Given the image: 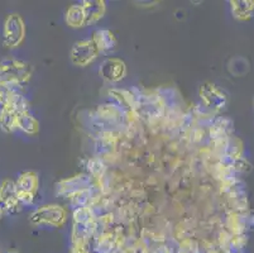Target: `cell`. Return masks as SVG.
I'll return each instance as SVG.
<instances>
[{
  "mask_svg": "<svg viewBox=\"0 0 254 253\" xmlns=\"http://www.w3.org/2000/svg\"><path fill=\"white\" fill-rule=\"evenodd\" d=\"M11 89L0 87V115H3L6 110H9V99H10Z\"/></svg>",
  "mask_w": 254,
  "mask_h": 253,
  "instance_id": "cell-23",
  "label": "cell"
},
{
  "mask_svg": "<svg viewBox=\"0 0 254 253\" xmlns=\"http://www.w3.org/2000/svg\"><path fill=\"white\" fill-rule=\"evenodd\" d=\"M8 253H15V252H8Z\"/></svg>",
  "mask_w": 254,
  "mask_h": 253,
  "instance_id": "cell-29",
  "label": "cell"
},
{
  "mask_svg": "<svg viewBox=\"0 0 254 253\" xmlns=\"http://www.w3.org/2000/svg\"><path fill=\"white\" fill-rule=\"evenodd\" d=\"M17 129L27 136H37L41 129V124L31 111H27V113L18 114Z\"/></svg>",
  "mask_w": 254,
  "mask_h": 253,
  "instance_id": "cell-17",
  "label": "cell"
},
{
  "mask_svg": "<svg viewBox=\"0 0 254 253\" xmlns=\"http://www.w3.org/2000/svg\"><path fill=\"white\" fill-rule=\"evenodd\" d=\"M233 18L240 22L249 20L254 14V0H232L229 1Z\"/></svg>",
  "mask_w": 254,
  "mask_h": 253,
  "instance_id": "cell-16",
  "label": "cell"
},
{
  "mask_svg": "<svg viewBox=\"0 0 254 253\" xmlns=\"http://www.w3.org/2000/svg\"><path fill=\"white\" fill-rule=\"evenodd\" d=\"M18 114L11 109L6 110L3 115H0V129L5 133H13L17 129Z\"/></svg>",
  "mask_w": 254,
  "mask_h": 253,
  "instance_id": "cell-21",
  "label": "cell"
},
{
  "mask_svg": "<svg viewBox=\"0 0 254 253\" xmlns=\"http://www.w3.org/2000/svg\"><path fill=\"white\" fill-rule=\"evenodd\" d=\"M80 4L84 9L86 27L103 19L106 13V1L104 0H82Z\"/></svg>",
  "mask_w": 254,
  "mask_h": 253,
  "instance_id": "cell-13",
  "label": "cell"
},
{
  "mask_svg": "<svg viewBox=\"0 0 254 253\" xmlns=\"http://www.w3.org/2000/svg\"><path fill=\"white\" fill-rule=\"evenodd\" d=\"M98 231V223L92 222L87 224H80V223H72L70 234V247L71 253L89 251L91 241L95 237Z\"/></svg>",
  "mask_w": 254,
  "mask_h": 253,
  "instance_id": "cell-4",
  "label": "cell"
},
{
  "mask_svg": "<svg viewBox=\"0 0 254 253\" xmlns=\"http://www.w3.org/2000/svg\"><path fill=\"white\" fill-rule=\"evenodd\" d=\"M100 56L98 47L91 38L76 42L70 51V60L77 67H87L98 60Z\"/></svg>",
  "mask_w": 254,
  "mask_h": 253,
  "instance_id": "cell-7",
  "label": "cell"
},
{
  "mask_svg": "<svg viewBox=\"0 0 254 253\" xmlns=\"http://www.w3.org/2000/svg\"><path fill=\"white\" fill-rule=\"evenodd\" d=\"M202 253H219V252H218V251L211 250V248H210V250H206V251H205V252H202Z\"/></svg>",
  "mask_w": 254,
  "mask_h": 253,
  "instance_id": "cell-26",
  "label": "cell"
},
{
  "mask_svg": "<svg viewBox=\"0 0 254 253\" xmlns=\"http://www.w3.org/2000/svg\"><path fill=\"white\" fill-rule=\"evenodd\" d=\"M18 198L22 206L34 203L39 189V176L36 171H24L15 180Z\"/></svg>",
  "mask_w": 254,
  "mask_h": 253,
  "instance_id": "cell-5",
  "label": "cell"
},
{
  "mask_svg": "<svg viewBox=\"0 0 254 253\" xmlns=\"http://www.w3.org/2000/svg\"><path fill=\"white\" fill-rule=\"evenodd\" d=\"M98 219L95 209L90 206H84L72 210V223H80V224H87V223L95 222Z\"/></svg>",
  "mask_w": 254,
  "mask_h": 253,
  "instance_id": "cell-20",
  "label": "cell"
},
{
  "mask_svg": "<svg viewBox=\"0 0 254 253\" xmlns=\"http://www.w3.org/2000/svg\"><path fill=\"white\" fill-rule=\"evenodd\" d=\"M4 214H5V212H4V209H3V208H1V205H0V220L3 219Z\"/></svg>",
  "mask_w": 254,
  "mask_h": 253,
  "instance_id": "cell-25",
  "label": "cell"
},
{
  "mask_svg": "<svg viewBox=\"0 0 254 253\" xmlns=\"http://www.w3.org/2000/svg\"><path fill=\"white\" fill-rule=\"evenodd\" d=\"M127 74V64L118 57H108L99 67V76L108 84H118L123 81Z\"/></svg>",
  "mask_w": 254,
  "mask_h": 253,
  "instance_id": "cell-9",
  "label": "cell"
},
{
  "mask_svg": "<svg viewBox=\"0 0 254 253\" xmlns=\"http://www.w3.org/2000/svg\"><path fill=\"white\" fill-rule=\"evenodd\" d=\"M198 97L205 108L219 115L228 105V96L215 84L204 83L198 87Z\"/></svg>",
  "mask_w": 254,
  "mask_h": 253,
  "instance_id": "cell-6",
  "label": "cell"
},
{
  "mask_svg": "<svg viewBox=\"0 0 254 253\" xmlns=\"http://www.w3.org/2000/svg\"><path fill=\"white\" fill-rule=\"evenodd\" d=\"M77 253H94V252H90V251H82V252H77Z\"/></svg>",
  "mask_w": 254,
  "mask_h": 253,
  "instance_id": "cell-27",
  "label": "cell"
},
{
  "mask_svg": "<svg viewBox=\"0 0 254 253\" xmlns=\"http://www.w3.org/2000/svg\"><path fill=\"white\" fill-rule=\"evenodd\" d=\"M108 103L113 104L124 113H134L137 105V90H127L112 87L108 90Z\"/></svg>",
  "mask_w": 254,
  "mask_h": 253,
  "instance_id": "cell-11",
  "label": "cell"
},
{
  "mask_svg": "<svg viewBox=\"0 0 254 253\" xmlns=\"http://www.w3.org/2000/svg\"><path fill=\"white\" fill-rule=\"evenodd\" d=\"M33 76V67L29 62L15 57H6L0 61V87L20 90Z\"/></svg>",
  "mask_w": 254,
  "mask_h": 253,
  "instance_id": "cell-1",
  "label": "cell"
},
{
  "mask_svg": "<svg viewBox=\"0 0 254 253\" xmlns=\"http://www.w3.org/2000/svg\"><path fill=\"white\" fill-rule=\"evenodd\" d=\"M86 173H89L94 180L98 181L106 175V172H108V165H106V161L103 157H91L86 164Z\"/></svg>",
  "mask_w": 254,
  "mask_h": 253,
  "instance_id": "cell-19",
  "label": "cell"
},
{
  "mask_svg": "<svg viewBox=\"0 0 254 253\" xmlns=\"http://www.w3.org/2000/svg\"><path fill=\"white\" fill-rule=\"evenodd\" d=\"M232 166L238 175H240V173L251 172L252 169H253V165H252L246 157H240V159L232 160Z\"/></svg>",
  "mask_w": 254,
  "mask_h": 253,
  "instance_id": "cell-22",
  "label": "cell"
},
{
  "mask_svg": "<svg viewBox=\"0 0 254 253\" xmlns=\"http://www.w3.org/2000/svg\"><path fill=\"white\" fill-rule=\"evenodd\" d=\"M0 253H3V251H1V247H0Z\"/></svg>",
  "mask_w": 254,
  "mask_h": 253,
  "instance_id": "cell-28",
  "label": "cell"
},
{
  "mask_svg": "<svg viewBox=\"0 0 254 253\" xmlns=\"http://www.w3.org/2000/svg\"><path fill=\"white\" fill-rule=\"evenodd\" d=\"M68 220V210L60 204H46L36 208L29 215L33 226H51L62 228Z\"/></svg>",
  "mask_w": 254,
  "mask_h": 253,
  "instance_id": "cell-2",
  "label": "cell"
},
{
  "mask_svg": "<svg viewBox=\"0 0 254 253\" xmlns=\"http://www.w3.org/2000/svg\"><path fill=\"white\" fill-rule=\"evenodd\" d=\"M25 23L18 13L8 14L3 24V43L9 50L20 47L25 38Z\"/></svg>",
  "mask_w": 254,
  "mask_h": 253,
  "instance_id": "cell-3",
  "label": "cell"
},
{
  "mask_svg": "<svg viewBox=\"0 0 254 253\" xmlns=\"http://www.w3.org/2000/svg\"><path fill=\"white\" fill-rule=\"evenodd\" d=\"M92 42L95 43L100 53H110L117 48V38L110 29L99 28L91 36Z\"/></svg>",
  "mask_w": 254,
  "mask_h": 253,
  "instance_id": "cell-14",
  "label": "cell"
},
{
  "mask_svg": "<svg viewBox=\"0 0 254 253\" xmlns=\"http://www.w3.org/2000/svg\"><path fill=\"white\" fill-rule=\"evenodd\" d=\"M246 217H247V226H248V231L249 229H253L254 231V209H249L248 212H247Z\"/></svg>",
  "mask_w": 254,
  "mask_h": 253,
  "instance_id": "cell-24",
  "label": "cell"
},
{
  "mask_svg": "<svg viewBox=\"0 0 254 253\" xmlns=\"http://www.w3.org/2000/svg\"><path fill=\"white\" fill-rule=\"evenodd\" d=\"M94 252L115 253L120 251L119 237L112 231H99L94 237Z\"/></svg>",
  "mask_w": 254,
  "mask_h": 253,
  "instance_id": "cell-12",
  "label": "cell"
},
{
  "mask_svg": "<svg viewBox=\"0 0 254 253\" xmlns=\"http://www.w3.org/2000/svg\"><path fill=\"white\" fill-rule=\"evenodd\" d=\"M247 213H228L224 222V229L232 236H242L247 234Z\"/></svg>",
  "mask_w": 254,
  "mask_h": 253,
  "instance_id": "cell-15",
  "label": "cell"
},
{
  "mask_svg": "<svg viewBox=\"0 0 254 253\" xmlns=\"http://www.w3.org/2000/svg\"><path fill=\"white\" fill-rule=\"evenodd\" d=\"M0 205L4 209V212L8 214H15L20 212L22 204L18 198L15 180L4 178L0 182Z\"/></svg>",
  "mask_w": 254,
  "mask_h": 253,
  "instance_id": "cell-10",
  "label": "cell"
},
{
  "mask_svg": "<svg viewBox=\"0 0 254 253\" xmlns=\"http://www.w3.org/2000/svg\"><path fill=\"white\" fill-rule=\"evenodd\" d=\"M64 22L70 28H82L86 27V19H85L84 9H82L81 4L76 3L72 4L70 8L66 10L64 14Z\"/></svg>",
  "mask_w": 254,
  "mask_h": 253,
  "instance_id": "cell-18",
  "label": "cell"
},
{
  "mask_svg": "<svg viewBox=\"0 0 254 253\" xmlns=\"http://www.w3.org/2000/svg\"><path fill=\"white\" fill-rule=\"evenodd\" d=\"M95 186V180L86 172L76 173L71 177L60 180L56 184V195L62 196L64 199H68L71 195L76 192L81 191V190L90 189V187Z\"/></svg>",
  "mask_w": 254,
  "mask_h": 253,
  "instance_id": "cell-8",
  "label": "cell"
}]
</instances>
